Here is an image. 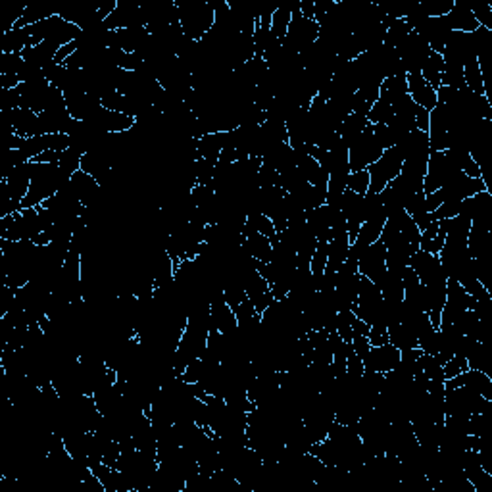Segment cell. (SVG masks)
Listing matches in <instances>:
<instances>
[{
    "mask_svg": "<svg viewBox=\"0 0 492 492\" xmlns=\"http://www.w3.org/2000/svg\"><path fill=\"white\" fill-rule=\"evenodd\" d=\"M419 8L427 17H442L454 8V0H423Z\"/></svg>",
    "mask_w": 492,
    "mask_h": 492,
    "instance_id": "d6a6232c",
    "label": "cell"
},
{
    "mask_svg": "<svg viewBox=\"0 0 492 492\" xmlns=\"http://www.w3.org/2000/svg\"><path fill=\"white\" fill-rule=\"evenodd\" d=\"M402 164H404V158H402V152L398 150V146H392V148H386L381 158L371 164L368 168L369 171V191L368 192H379L383 191L389 187L392 179H396L402 171Z\"/></svg>",
    "mask_w": 492,
    "mask_h": 492,
    "instance_id": "3957f363",
    "label": "cell"
},
{
    "mask_svg": "<svg viewBox=\"0 0 492 492\" xmlns=\"http://www.w3.org/2000/svg\"><path fill=\"white\" fill-rule=\"evenodd\" d=\"M175 6L184 37L200 43L214 27V8L210 6V2L206 0H184V2L179 0L175 2Z\"/></svg>",
    "mask_w": 492,
    "mask_h": 492,
    "instance_id": "7a4b0ae2",
    "label": "cell"
},
{
    "mask_svg": "<svg viewBox=\"0 0 492 492\" xmlns=\"http://www.w3.org/2000/svg\"><path fill=\"white\" fill-rule=\"evenodd\" d=\"M81 158H83V154L75 150V148H71V146H69L68 150H64L60 154V160H58L62 173L68 177V179H71V175L81 169Z\"/></svg>",
    "mask_w": 492,
    "mask_h": 492,
    "instance_id": "4dcf8cb0",
    "label": "cell"
},
{
    "mask_svg": "<svg viewBox=\"0 0 492 492\" xmlns=\"http://www.w3.org/2000/svg\"><path fill=\"white\" fill-rule=\"evenodd\" d=\"M430 52H433L430 46L427 45L415 31H412V33L407 35L406 41H404L398 48L400 60L404 64L406 75L407 73H421L423 62L429 58Z\"/></svg>",
    "mask_w": 492,
    "mask_h": 492,
    "instance_id": "52a82bcc",
    "label": "cell"
},
{
    "mask_svg": "<svg viewBox=\"0 0 492 492\" xmlns=\"http://www.w3.org/2000/svg\"><path fill=\"white\" fill-rule=\"evenodd\" d=\"M471 14L475 15L477 23L481 27L492 31V8L486 2H471Z\"/></svg>",
    "mask_w": 492,
    "mask_h": 492,
    "instance_id": "74e56055",
    "label": "cell"
},
{
    "mask_svg": "<svg viewBox=\"0 0 492 492\" xmlns=\"http://www.w3.org/2000/svg\"><path fill=\"white\" fill-rule=\"evenodd\" d=\"M386 329H389V342L394 348H398L400 352L417 346V338L406 323H394V325H389Z\"/></svg>",
    "mask_w": 492,
    "mask_h": 492,
    "instance_id": "cb8c5ba5",
    "label": "cell"
},
{
    "mask_svg": "<svg viewBox=\"0 0 492 492\" xmlns=\"http://www.w3.org/2000/svg\"><path fill=\"white\" fill-rule=\"evenodd\" d=\"M461 208V200H444L440 206L433 212V219L435 222H440V219H450V217H456L460 214Z\"/></svg>",
    "mask_w": 492,
    "mask_h": 492,
    "instance_id": "f35d334b",
    "label": "cell"
},
{
    "mask_svg": "<svg viewBox=\"0 0 492 492\" xmlns=\"http://www.w3.org/2000/svg\"><path fill=\"white\" fill-rule=\"evenodd\" d=\"M463 81L469 91L475 92V94H484V81L481 68H479V58L475 60H469L463 64Z\"/></svg>",
    "mask_w": 492,
    "mask_h": 492,
    "instance_id": "83f0119b",
    "label": "cell"
},
{
    "mask_svg": "<svg viewBox=\"0 0 492 492\" xmlns=\"http://www.w3.org/2000/svg\"><path fill=\"white\" fill-rule=\"evenodd\" d=\"M442 69H444V60H442V54L430 52L429 58L423 62L421 66V77L427 83L437 91L440 87V77H442Z\"/></svg>",
    "mask_w": 492,
    "mask_h": 492,
    "instance_id": "d4e9b609",
    "label": "cell"
},
{
    "mask_svg": "<svg viewBox=\"0 0 492 492\" xmlns=\"http://www.w3.org/2000/svg\"><path fill=\"white\" fill-rule=\"evenodd\" d=\"M79 48V43L77 41H73V43H68V45H64L58 48V52H56V56H54V64H58V66H64L66 62H68L69 56H73L75 54V50Z\"/></svg>",
    "mask_w": 492,
    "mask_h": 492,
    "instance_id": "ee69618b",
    "label": "cell"
},
{
    "mask_svg": "<svg viewBox=\"0 0 492 492\" xmlns=\"http://www.w3.org/2000/svg\"><path fill=\"white\" fill-rule=\"evenodd\" d=\"M410 268L417 273V277H419V281H421L423 284L429 283V281H433V279H437V277L440 275H446L444 271H442V266H440L438 256L423 252V250H417L415 254H412V258H410Z\"/></svg>",
    "mask_w": 492,
    "mask_h": 492,
    "instance_id": "7c38bea8",
    "label": "cell"
},
{
    "mask_svg": "<svg viewBox=\"0 0 492 492\" xmlns=\"http://www.w3.org/2000/svg\"><path fill=\"white\" fill-rule=\"evenodd\" d=\"M386 271V248L381 240L369 245L358 260V273L377 283Z\"/></svg>",
    "mask_w": 492,
    "mask_h": 492,
    "instance_id": "ba28073f",
    "label": "cell"
},
{
    "mask_svg": "<svg viewBox=\"0 0 492 492\" xmlns=\"http://www.w3.org/2000/svg\"><path fill=\"white\" fill-rule=\"evenodd\" d=\"M296 6H298V2H294V4H279L277 6L275 14L271 17V31H273V35L279 41H283L284 35H287L292 20V12H294Z\"/></svg>",
    "mask_w": 492,
    "mask_h": 492,
    "instance_id": "484cf974",
    "label": "cell"
},
{
    "mask_svg": "<svg viewBox=\"0 0 492 492\" xmlns=\"http://www.w3.org/2000/svg\"><path fill=\"white\" fill-rule=\"evenodd\" d=\"M384 222H386V215L384 214H379L375 215V217L366 219V222L361 223L360 233H358V237H356V243H360V245L363 246H369V245H373V243H377L379 237H381V231H383L384 227Z\"/></svg>",
    "mask_w": 492,
    "mask_h": 492,
    "instance_id": "603a6c76",
    "label": "cell"
},
{
    "mask_svg": "<svg viewBox=\"0 0 492 492\" xmlns=\"http://www.w3.org/2000/svg\"><path fill=\"white\" fill-rule=\"evenodd\" d=\"M368 338L371 346L386 345V342H389V329H386L384 325H371Z\"/></svg>",
    "mask_w": 492,
    "mask_h": 492,
    "instance_id": "b9f144b4",
    "label": "cell"
},
{
    "mask_svg": "<svg viewBox=\"0 0 492 492\" xmlns=\"http://www.w3.org/2000/svg\"><path fill=\"white\" fill-rule=\"evenodd\" d=\"M369 329H371V327H369L368 323L361 321L360 317H356V315H354V319H352L354 335H361V337H368Z\"/></svg>",
    "mask_w": 492,
    "mask_h": 492,
    "instance_id": "7dc6e473",
    "label": "cell"
},
{
    "mask_svg": "<svg viewBox=\"0 0 492 492\" xmlns=\"http://www.w3.org/2000/svg\"><path fill=\"white\" fill-rule=\"evenodd\" d=\"M31 45V27H12L4 33L0 50L6 54H22Z\"/></svg>",
    "mask_w": 492,
    "mask_h": 492,
    "instance_id": "e0dca14e",
    "label": "cell"
},
{
    "mask_svg": "<svg viewBox=\"0 0 492 492\" xmlns=\"http://www.w3.org/2000/svg\"><path fill=\"white\" fill-rule=\"evenodd\" d=\"M148 38H150V33L146 31V27L117 29L114 31V38H112V46L110 48H120V50L127 54L138 52L146 45Z\"/></svg>",
    "mask_w": 492,
    "mask_h": 492,
    "instance_id": "4fadbf2b",
    "label": "cell"
},
{
    "mask_svg": "<svg viewBox=\"0 0 492 492\" xmlns=\"http://www.w3.org/2000/svg\"><path fill=\"white\" fill-rule=\"evenodd\" d=\"M407 94V81L406 75H394L383 79V83L379 87V100H384L389 104H394L396 100Z\"/></svg>",
    "mask_w": 492,
    "mask_h": 492,
    "instance_id": "d6986e66",
    "label": "cell"
},
{
    "mask_svg": "<svg viewBox=\"0 0 492 492\" xmlns=\"http://www.w3.org/2000/svg\"><path fill=\"white\" fill-rule=\"evenodd\" d=\"M383 152V146L377 143L375 135H373V125L369 123L366 131L356 138V143L348 148V166H350V171L368 169L371 164H375L381 158Z\"/></svg>",
    "mask_w": 492,
    "mask_h": 492,
    "instance_id": "5b68a950",
    "label": "cell"
},
{
    "mask_svg": "<svg viewBox=\"0 0 492 492\" xmlns=\"http://www.w3.org/2000/svg\"><path fill=\"white\" fill-rule=\"evenodd\" d=\"M346 373L352 377H361L366 373L363 360H361L358 354H354L352 346L350 345H348V358H346Z\"/></svg>",
    "mask_w": 492,
    "mask_h": 492,
    "instance_id": "60d3db41",
    "label": "cell"
},
{
    "mask_svg": "<svg viewBox=\"0 0 492 492\" xmlns=\"http://www.w3.org/2000/svg\"><path fill=\"white\" fill-rule=\"evenodd\" d=\"M350 346H352L354 354H358L361 360L366 358L371 350V345H369L368 337H361V335H354L352 340H350Z\"/></svg>",
    "mask_w": 492,
    "mask_h": 492,
    "instance_id": "7bdbcfd3",
    "label": "cell"
},
{
    "mask_svg": "<svg viewBox=\"0 0 492 492\" xmlns=\"http://www.w3.org/2000/svg\"><path fill=\"white\" fill-rule=\"evenodd\" d=\"M327 254H329V243L327 240H317L315 252L312 256V261H310V271L314 275L315 283H317V279H321L325 269H327Z\"/></svg>",
    "mask_w": 492,
    "mask_h": 492,
    "instance_id": "f546056e",
    "label": "cell"
},
{
    "mask_svg": "<svg viewBox=\"0 0 492 492\" xmlns=\"http://www.w3.org/2000/svg\"><path fill=\"white\" fill-rule=\"evenodd\" d=\"M223 150V131L219 133H208L204 137L198 138L196 143V156L204 160L217 161L219 154Z\"/></svg>",
    "mask_w": 492,
    "mask_h": 492,
    "instance_id": "ffe728a7",
    "label": "cell"
},
{
    "mask_svg": "<svg viewBox=\"0 0 492 492\" xmlns=\"http://www.w3.org/2000/svg\"><path fill=\"white\" fill-rule=\"evenodd\" d=\"M56 14H58V10H54V8L41 6V4H29V6H25L22 17L17 20L14 27H31V25L45 22V20H48V17H52Z\"/></svg>",
    "mask_w": 492,
    "mask_h": 492,
    "instance_id": "4316f807",
    "label": "cell"
},
{
    "mask_svg": "<svg viewBox=\"0 0 492 492\" xmlns=\"http://www.w3.org/2000/svg\"><path fill=\"white\" fill-rule=\"evenodd\" d=\"M22 66V54H0V75H17Z\"/></svg>",
    "mask_w": 492,
    "mask_h": 492,
    "instance_id": "8d00e7d4",
    "label": "cell"
},
{
    "mask_svg": "<svg viewBox=\"0 0 492 492\" xmlns=\"http://www.w3.org/2000/svg\"><path fill=\"white\" fill-rule=\"evenodd\" d=\"M410 33H412V27H410L404 20H394V22L386 27V35H384L383 45H386L389 48H394V50H398L400 45L406 41Z\"/></svg>",
    "mask_w": 492,
    "mask_h": 492,
    "instance_id": "f1b7e54d",
    "label": "cell"
},
{
    "mask_svg": "<svg viewBox=\"0 0 492 492\" xmlns=\"http://www.w3.org/2000/svg\"><path fill=\"white\" fill-rule=\"evenodd\" d=\"M415 129L423 131V133L429 131V110H425V108H419V110H417V115H415Z\"/></svg>",
    "mask_w": 492,
    "mask_h": 492,
    "instance_id": "bcb514c9",
    "label": "cell"
},
{
    "mask_svg": "<svg viewBox=\"0 0 492 492\" xmlns=\"http://www.w3.org/2000/svg\"><path fill=\"white\" fill-rule=\"evenodd\" d=\"M215 164L217 161L204 160L198 158L194 161V171H196V184H212L215 179Z\"/></svg>",
    "mask_w": 492,
    "mask_h": 492,
    "instance_id": "e575fe53",
    "label": "cell"
},
{
    "mask_svg": "<svg viewBox=\"0 0 492 492\" xmlns=\"http://www.w3.org/2000/svg\"><path fill=\"white\" fill-rule=\"evenodd\" d=\"M29 164L31 184L27 196L22 202V210L41 206L45 200L54 196L69 181L68 177L62 173L58 164H37V161H29Z\"/></svg>",
    "mask_w": 492,
    "mask_h": 492,
    "instance_id": "6da1fadb",
    "label": "cell"
},
{
    "mask_svg": "<svg viewBox=\"0 0 492 492\" xmlns=\"http://www.w3.org/2000/svg\"><path fill=\"white\" fill-rule=\"evenodd\" d=\"M400 363V350L394 348L391 342L383 346H371L369 354L363 358V368L366 371L373 373H389Z\"/></svg>",
    "mask_w": 492,
    "mask_h": 492,
    "instance_id": "9c48e42d",
    "label": "cell"
},
{
    "mask_svg": "<svg viewBox=\"0 0 492 492\" xmlns=\"http://www.w3.org/2000/svg\"><path fill=\"white\" fill-rule=\"evenodd\" d=\"M317 38H319V25L314 20H308L300 14L298 6L294 8L291 25H289V31L283 38L284 48L289 52L300 54L302 50H306L308 46L314 45Z\"/></svg>",
    "mask_w": 492,
    "mask_h": 492,
    "instance_id": "277c9868",
    "label": "cell"
},
{
    "mask_svg": "<svg viewBox=\"0 0 492 492\" xmlns=\"http://www.w3.org/2000/svg\"><path fill=\"white\" fill-rule=\"evenodd\" d=\"M406 81L407 94L412 96V100H414L417 106L425 108L429 112L437 106V91L423 79L421 73H407Z\"/></svg>",
    "mask_w": 492,
    "mask_h": 492,
    "instance_id": "8fae6325",
    "label": "cell"
},
{
    "mask_svg": "<svg viewBox=\"0 0 492 492\" xmlns=\"http://www.w3.org/2000/svg\"><path fill=\"white\" fill-rule=\"evenodd\" d=\"M444 60V69H442V77H440V85L450 87V89H463L465 81H463V64L456 58L450 56H442Z\"/></svg>",
    "mask_w": 492,
    "mask_h": 492,
    "instance_id": "44dd1931",
    "label": "cell"
},
{
    "mask_svg": "<svg viewBox=\"0 0 492 492\" xmlns=\"http://www.w3.org/2000/svg\"><path fill=\"white\" fill-rule=\"evenodd\" d=\"M469 366H468V360L463 358V356H460V354H456V356H452L450 360L446 361L444 366H442V371H444V379H454V377L461 375L463 371H468Z\"/></svg>",
    "mask_w": 492,
    "mask_h": 492,
    "instance_id": "ab89813d",
    "label": "cell"
},
{
    "mask_svg": "<svg viewBox=\"0 0 492 492\" xmlns=\"http://www.w3.org/2000/svg\"><path fill=\"white\" fill-rule=\"evenodd\" d=\"M392 120H394V110H392L391 104H389V102H384V100H377L368 114V122L371 123V125H377V123H384V125H389Z\"/></svg>",
    "mask_w": 492,
    "mask_h": 492,
    "instance_id": "1f68e13d",
    "label": "cell"
},
{
    "mask_svg": "<svg viewBox=\"0 0 492 492\" xmlns=\"http://www.w3.org/2000/svg\"><path fill=\"white\" fill-rule=\"evenodd\" d=\"M348 250H350V240L346 233H337L329 240V254H327V269L331 273H337V269L348 260Z\"/></svg>",
    "mask_w": 492,
    "mask_h": 492,
    "instance_id": "9a60e30c",
    "label": "cell"
},
{
    "mask_svg": "<svg viewBox=\"0 0 492 492\" xmlns=\"http://www.w3.org/2000/svg\"><path fill=\"white\" fill-rule=\"evenodd\" d=\"M20 150H22V154L25 156V160H27V161L35 160L38 154H43L45 150H48V148H46L45 135H35V137H27L25 140H23V145L20 146Z\"/></svg>",
    "mask_w": 492,
    "mask_h": 492,
    "instance_id": "836d02e7",
    "label": "cell"
},
{
    "mask_svg": "<svg viewBox=\"0 0 492 492\" xmlns=\"http://www.w3.org/2000/svg\"><path fill=\"white\" fill-rule=\"evenodd\" d=\"M340 212L345 214L346 222L363 223V196L346 189L340 200Z\"/></svg>",
    "mask_w": 492,
    "mask_h": 492,
    "instance_id": "7402d4cb",
    "label": "cell"
},
{
    "mask_svg": "<svg viewBox=\"0 0 492 492\" xmlns=\"http://www.w3.org/2000/svg\"><path fill=\"white\" fill-rule=\"evenodd\" d=\"M315 6V14H314V22L319 25L323 22V17L329 14L333 6H335V0H314Z\"/></svg>",
    "mask_w": 492,
    "mask_h": 492,
    "instance_id": "f6af8a7d",
    "label": "cell"
},
{
    "mask_svg": "<svg viewBox=\"0 0 492 492\" xmlns=\"http://www.w3.org/2000/svg\"><path fill=\"white\" fill-rule=\"evenodd\" d=\"M369 125L368 117L366 115H360V114H350L346 115V120L342 123H340V127H338V135H340V138L345 140L346 148H350V146L356 143V138L360 137L361 133L366 131V127Z\"/></svg>",
    "mask_w": 492,
    "mask_h": 492,
    "instance_id": "ac0fdd59",
    "label": "cell"
},
{
    "mask_svg": "<svg viewBox=\"0 0 492 492\" xmlns=\"http://www.w3.org/2000/svg\"><path fill=\"white\" fill-rule=\"evenodd\" d=\"M377 287L381 291V296L386 304H400L404 300V284L400 279V273L386 269L383 277L377 281Z\"/></svg>",
    "mask_w": 492,
    "mask_h": 492,
    "instance_id": "5bb4252c",
    "label": "cell"
},
{
    "mask_svg": "<svg viewBox=\"0 0 492 492\" xmlns=\"http://www.w3.org/2000/svg\"><path fill=\"white\" fill-rule=\"evenodd\" d=\"M73 123L68 108H48L38 114V135H50V133H66Z\"/></svg>",
    "mask_w": 492,
    "mask_h": 492,
    "instance_id": "30bf717a",
    "label": "cell"
},
{
    "mask_svg": "<svg viewBox=\"0 0 492 492\" xmlns=\"http://www.w3.org/2000/svg\"><path fill=\"white\" fill-rule=\"evenodd\" d=\"M452 120V112L444 104H440V102H437V106L429 112V131H427V137H429L430 152H442V150H446V146H448V129H450Z\"/></svg>",
    "mask_w": 492,
    "mask_h": 492,
    "instance_id": "8992f818",
    "label": "cell"
},
{
    "mask_svg": "<svg viewBox=\"0 0 492 492\" xmlns=\"http://www.w3.org/2000/svg\"><path fill=\"white\" fill-rule=\"evenodd\" d=\"M346 189L363 196V194L369 191V171L368 169L350 171V175H348V183H346Z\"/></svg>",
    "mask_w": 492,
    "mask_h": 492,
    "instance_id": "d590c367",
    "label": "cell"
},
{
    "mask_svg": "<svg viewBox=\"0 0 492 492\" xmlns=\"http://www.w3.org/2000/svg\"><path fill=\"white\" fill-rule=\"evenodd\" d=\"M243 245L248 250V254L252 256L254 260L268 263L271 260V238L263 237L260 233H250V235H243Z\"/></svg>",
    "mask_w": 492,
    "mask_h": 492,
    "instance_id": "2e32d148",
    "label": "cell"
}]
</instances>
